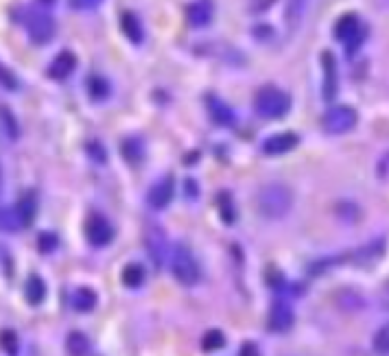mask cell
<instances>
[{
    "label": "cell",
    "instance_id": "cell-1",
    "mask_svg": "<svg viewBox=\"0 0 389 356\" xmlns=\"http://www.w3.org/2000/svg\"><path fill=\"white\" fill-rule=\"evenodd\" d=\"M258 212L267 219H282L293 207V192L284 184H267L256 195Z\"/></svg>",
    "mask_w": 389,
    "mask_h": 356
},
{
    "label": "cell",
    "instance_id": "cell-2",
    "mask_svg": "<svg viewBox=\"0 0 389 356\" xmlns=\"http://www.w3.org/2000/svg\"><path fill=\"white\" fill-rule=\"evenodd\" d=\"M254 110L258 116L267 118V121H276V118L287 116L291 110V96L284 92L282 87L276 85H265L258 90L256 99H254Z\"/></svg>",
    "mask_w": 389,
    "mask_h": 356
},
{
    "label": "cell",
    "instance_id": "cell-3",
    "mask_svg": "<svg viewBox=\"0 0 389 356\" xmlns=\"http://www.w3.org/2000/svg\"><path fill=\"white\" fill-rule=\"evenodd\" d=\"M171 273L182 287H194L201 278V269L186 245H177L171 256Z\"/></svg>",
    "mask_w": 389,
    "mask_h": 356
},
{
    "label": "cell",
    "instance_id": "cell-4",
    "mask_svg": "<svg viewBox=\"0 0 389 356\" xmlns=\"http://www.w3.org/2000/svg\"><path fill=\"white\" fill-rule=\"evenodd\" d=\"M335 37L341 44H346L348 53H354L358 46H361L365 31H363L358 16H354V13H346V16H341L335 24Z\"/></svg>",
    "mask_w": 389,
    "mask_h": 356
},
{
    "label": "cell",
    "instance_id": "cell-5",
    "mask_svg": "<svg viewBox=\"0 0 389 356\" xmlns=\"http://www.w3.org/2000/svg\"><path fill=\"white\" fill-rule=\"evenodd\" d=\"M358 121V116H356V110L350 108V105H335L331 108L324 118H322V125L328 133H346L350 131Z\"/></svg>",
    "mask_w": 389,
    "mask_h": 356
},
{
    "label": "cell",
    "instance_id": "cell-6",
    "mask_svg": "<svg viewBox=\"0 0 389 356\" xmlns=\"http://www.w3.org/2000/svg\"><path fill=\"white\" fill-rule=\"evenodd\" d=\"M114 226L110 221L99 214V212H92L85 221V239L92 247H106L114 241Z\"/></svg>",
    "mask_w": 389,
    "mask_h": 356
},
{
    "label": "cell",
    "instance_id": "cell-7",
    "mask_svg": "<svg viewBox=\"0 0 389 356\" xmlns=\"http://www.w3.org/2000/svg\"><path fill=\"white\" fill-rule=\"evenodd\" d=\"M295 323V313H293V306L287 300H276L269 308V315H267V328L272 332L284 334L293 328Z\"/></svg>",
    "mask_w": 389,
    "mask_h": 356
},
{
    "label": "cell",
    "instance_id": "cell-8",
    "mask_svg": "<svg viewBox=\"0 0 389 356\" xmlns=\"http://www.w3.org/2000/svg\"><path fill=\"white\" fill-rule=\"evenodd\" d=\"M26 31L33 44H47L55 35V22L49 13L33 11L31 16L26 18Z\"/></svg>",
    "mask_w": 389,
    "mask_h": 356
},
{
    "label": "cell",
    "instance_id": "cell-9",
    "mask_svg": "<svg viewBox=\"0 0 389 356\" xmlns=\"http://www.w3.org/2000/svg\"><path fill=\"white\" fill-rule=\"evenodd\" d=\"M173 197H175V182L171 175H167L151 186V190H149V195H147V201L154 210H164V207L173 201Z\"/></svg>",
    "mask_w": 389,
    "mask_h": 356
},
{
    "label": "cell",
    "instance_id": "cell-10",
    "mask_svg": "<svg viewBox=\"0 0 389 356\" xmlns=\"http://www.w3.org/2000/svg\"><path fill=\"white\" fill-rule=\"evenodd\" d=\"M297 144H300V138H297L295 133L282 131V133H276V136H272V138L265 140L263 153H265V155H282V153L293 151Z\"/></svg>",
    "mask_w": 389,
    "mask_h": 356
},
{
    "label": "cell",
    "instance_id": "cell-11",
    "mask_svg": "<svg viewBox=\"0 0 389 356\" xmlns=\"http://www.w3.org/2000/svg\"><path fill=\"white\" fill-rule=\"evenodd\" d=\"M213 13H215L213 0H194L186 9V20L190 26L201 28L213 20Z\"/></svg>",
    "mask_w": 389,
    "mask_h": 356
},
{
    "label": "cell",
    "instance_id": "cell-12",
    "mask_svg": "<svg viewBox=\"0 0 389 356\" xmlns=\"http://www.w3.org/2000/svg\"><path fill=\"white\" fill-rule=\"evenodd\" d=\"M77 68V57L70 51H62L57 53V57L51 62L49 66V77L55 81H64L68 75H72V70Z\"/></svg>",
    "mask_w": 389,
    "mask_h": 356
},
{
    "label": "cell",
    "instance_id": "cell-13",
    "mask_svg": "<svg viewBox=\"0 0 389 356\" xmlns=\"http://www.w3.org/2000/svg\"><path fill=\"white\" fill-rule=\"evenodd\" d=\"M13 212H16L18 219V226L20 228H28L35 221L38 214V201H35V192H24L20 197V201L13 207Z\"/></svg>",
    "mask_w": 389,
    "mask_h": 356
},
{
    "label": "cell",
    "instance_id": "cell-14",
    "mask_svg": "<svg viewBox=\"0 0 389 356\" xmlns=\"http://www.w3.org/2000/svg\"><path fill=\"white\" fill-rule=\"evenodd\" d=\"M147 247H149V256H151V260L158 266H162L164 258H167V239H164L160 228H151L147 232Z\"/></svg>",
    "mask_w": 389,
    "mask_h": 356
},
{
    "label": "cell",
    "instance_id": "cell-15",
    "mask_svg": "<svg viewBox=\"0 0 389 356\" xmlns=\"http://www.w3.org/2000/svg\"><path fill=\"white\" fill-rule=\"evenodd\" d=\"M208 110H210V118L217 123V125H221V127H232L234 125V112L230 110V105L228 103H223L221 99H217V96H210L208 99Z\"/></svg>",
    "mask_w": 389,
    "mask_h": 356
},
{
    "label": "cell",
    "instance_id": "cell-16",
    "mask_svg": "<svg viewBox=\"0 0 389 356\" xmlns=\"http://www.w3.org/2000/svg\"><path fill=\"white\" fill-rule=\"evenodd\" d=\"M99 302V295L94 293V289L90 287H79L72 291V298H70V304L74 310H79V313H90V310H94Z\"/></svg>",
    "mask_w": 389,
    "mask_h": 356
},
{
    "label": "cell",
    "instance_id": "cell-17",
    "mask_svg": "<svg viewBox=\"0 0 389 356\" xmlns=\"http://www.w3.org/2000/svg\"><path fill=\"white\" fill-rule=\"evenodd\" d=\"M322 66H324V99L331 101L337 94V64L331 53H324L322 55Z\"/></svg>",
    "mask_w": 389,
    "mask_h": 356
},
{
    "label": "cell",
    "instance_id": "cell-18",
    "mask_svg": "<svg viewBox=\"0 0 389 356\" xmlns=\"http://www.w3.org/2000/svg\"><path fill=\"white\" fill-rule=\"evenodd\" d=\"M24 298L31 306H40L44 300H47V282H44L40 276L31 273L24 285Z\"/></svg>",
    "mask_w": 389,
    "mask_h": 356
},
{
    "label": "cell",
    "instance_id": "cell-19",
    "mask_svg": "<svg viewBox=\"0 0 389 356\" xmlns=\"http://www.w3.org/2000/svg\"><path fill=\"white\" fill-rule=\"evenodd\" d=\"M121 31L125 33V37H127L131 44H140L142 37H144L140 18H138L133 11H125L123 16H121Z\"/></svg>",
    "mask_w": 389,
    "mask_h": 356
},
{
    "label": "cell",
    "instance_id": "cell-20",
    "mask_svg": "<svg viewBox=\"0 0 389 356\" xmlns=\"http://www.w3.org/2000/svg\"><path fill=\"white\" fill-rule=\"evenodd\" d=\"M144 280H147V271H144V266L138 264V262H129L123 273H121V282L127 287V289H138L144 285Z\"/></svg>",
    "mask_w": 389,
    "mask_h": 356
},
{
    "label": "cell",
    "instance_id": "cell-21",
    "mask_svg": "<svg viewBox=\"0 0 389 356\" xmlns=\"http://www.w3.org/2000/svg\"><path fill=\"white\" fill-rule=\"evenodd\" d=\"M66 352L68 356H88L90 354V341L83 332L74 330L66 337Z\"/></svg>",
    "mask_w": 389,
    "mask_h": 356
},
{
    "label": "cell",
    "instance_id": "cell-22",
    "mask_svg": "<svg viewBox=\"0 0 389 356\" xmlns=\"http://www.w3.org/2000/svg\"><path fill=\"white\" fill-rule=\"evenodd\" d=\"M0 350H3L7 356H16L18 350H20V339H18V332L11 330V328H5L0 330Z\"/></svg>",
    "mask_w": 389,
    "mask_h": 356
},
{
    "label": "cell",
    "instance_id": "cell-23",
    "mask_svg": "<svg viewBox=\"0 0 389 356\" xmlns=\"http://www.w3.org/2000/svg\"><path fill=\"white\" fill-rule=\"evenodd\" d=\"M0 125H3V129H5V133L9 136V140H16L20 136V127H18L16 116H13L11 110L5 108V105H0Z\"/></svg>",
    "mask_w": 389,
    "mask_h": 356
},
{
    "label": "cell",
    "instance_id": "cell-24",
    "mask_svg": "<svg viewBox=\"0 0 389 356\" xmlns=\"http://www.w3.org/2000/svg\"><path fill=\"white\" fill-rule=\"evenodd\" d=\"M85 85H88V92H90V96L97 99V101H101V99H108V94H110V85H108V81L103 79V77H99V75L90 77Z\"/></svg>",
    "mask_w": 389,
    "mask_h": 356
},
{
    "label": "cell",
    "instance_id": "cell-25",
    "mask_svg": "<svg viewBox=\"0 0 389 356\" xmlns=\"http://www.w3.org/2000/svg\"><path fill=\"white\" fill-rule=\"evenodd\" d=\"M223 346H226V337H223V332L221 330H208L206 334H204V339H201V348H204V352H217V350H221Z\"/></svg>",
    "mask_w": 389,
    "mask_h": 356
},
{
    "label": "cell",
    "instance_id": "cell-26",
    "mask_svg": "<svg viewBox=\"0 0 389 356\" xmlns=\"http://www.w3.org/2000/svg\"><path fill=\"white\" fill-rule=\"evenodd\" d=\"M372 348L376 354H383V356H389V323L381 325L372 339Z\"/></svg>",
    "mask_w": 389,
    "mask_h": 356
},
{
    "label": "cell",
    "instance_id": "cell-27",
    "mask_svg": "<svg viewBox=\"0 0 389 356\" xmlns=\"http://www.w3.org/2000/svg\"><path fill=\"white\" fill-rule=\"evenodd\" d=\"M0 87H3V90H7V92H16L18 87H20L18 77L13 75V72L3 62H0Z\"/></svg>",
    "mask_w": 389,
    "mask_h": 356
},
{
    "label": "cell",
    "instance_id": "cell-28",
    "mask_svg": "<svg viewBox=\"0 0 389 356\" xmlns=\"http://www.w3.org/2000/svg\"><path fill=\"white\" fill-rule=\"evenodd\" d=\"M121 151H123V155L131 162V164H136V162H140V158H142V146H140L138 140H127V142L121 146Z\"/></svg>",
    "mask_w": 389,
    "mask_h": 356
},
{
    "label": "cell",
    "instance_id": "cell-29",
    "mask_svg": "<svg viewBox=\"0 0 389 356\" xmlns=\"http://www.w3.org/2000/svg\"><path fill=\"white\" fill-rule=\"evenodd\" d=\"M16 228H20L18 219H16V212H13V210H0V230L11 232Z\"/></svg>",
    "mask_w": 389,
    "mask_h": 356
},
{
    "label": "cell",
    "instance_id": "cell-30",
    "mask_svg": "<svg viewBox=\"0 0 389 356\" xmlns=\"http://www.w3.org/2000/svg\"><path fill=\"white\" fill-rule=\"evenodd\" d=\"M219 212H221V219L226 221V223H234V207H232V199H230L228 205H226V195H221V199H219Z\"/></svg>",
    "mask_w": 389,
    "mask_h": 356
},
{
    "label": "cell",
    "instance_id": "cell-31",
    "mask_svg": "<svg viewBox=\"0 0 389 356\" xmlns=\"http://www.w3.org/2000/svg\"><path fill=\"white\" fill-rule=\"evenodd\" d=\"M38 243H40V249L44 251V254H49V251H53V249L57 247V236L47 232V234H42V236H40V241H38Z\"/></svg>",
    "mask_w": 389,
    "mask_h": 356
},
{
    "label": "cell",
    "instance_id": "cell-32",
    "mask_svg": "<svg viewBox=\"0 0 389 356\" xmlns=\"http://www.w3.org/2000/svg\"><path fill=\"white\" fill-rule=\"evenodd\" d=\"M101 3H103V0H70V7L77 9V11H92Z\"/></svg>",
    "mask_w": 389,
    "mask_h": 356
},
{
    "label": "cell",
    "instance_id": "cell-33",
    "mask_svg": "<svg viewBox=\"0 0 389 356\" xmlns=\"http://www.w3.org/2000/svg\"><path fill=\"white\" fill-rule=\"evenodd\" d=\"M88 153L92 155V158L99 162V164H101V162H106V151L101 149L99 142H90V144H88Z\"/></svg>",
    "mask_w": 389,
    "mask_h": 356
},
{
    "label": "cell",
    "instance_id": "cell-34",
    "mask_svg": "<svg viewBox=\"0 0 389 356\" xmlns=\"http://www.w3.org/2000/svg\"><path fill=\"white\" fill-rule=\"evenodd\" d=\"M238 356H260V350H258L256 344H254V341H245V344L241 346Z\"/></svg>",
    "mask_w": 389,
    "mask_h": 356
},
{
    "label": "cell",
    "instance_id": "cell-35",
    "mask_svg": "<svg viewBox=\"0 0 389 356\" xmlns=\"http://www.w3.org/2000/svg\"><path fill=\"white\" fill-rule=\"evenodd\" d=\"M0 192H3V167H0Z\"/></svg>",
    "mask_w": 389,
    "mask_h": 356
}]
</instances>
